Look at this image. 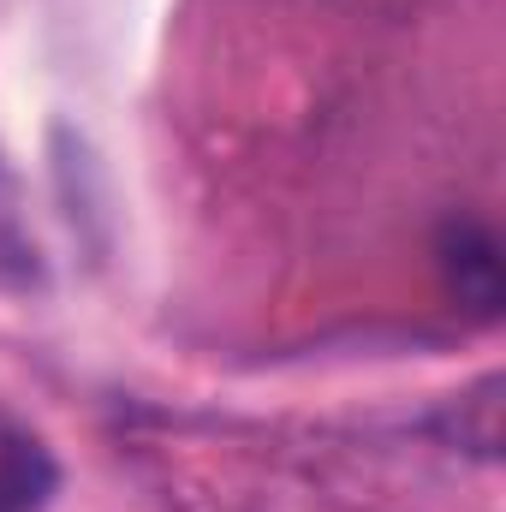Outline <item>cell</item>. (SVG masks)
Masks as SVG:
<instances>
[{
	"mask_svg": "<svg viewBox=\"0 0 506 512\" xmlns=\"http://www.w3.org/2000/svg\"><path fill=\"white\" fill-rule=\"evenodd\" d=\"M435 268H441V286L453 298V310H465L471 322H495L501 316V245L483 221L471 215H453L435 239Z\"/></svg>",
	"mask_w": 506,
	"mask_h": 512,
	"instance_id": "cell-1",
	"label": "cell"
},
{
	"mask_svg": "<svg viewBox=\"0 0 506 512\" xmlns=\"http://www.w3.org/2000/svg\"><path fill=\"white\" fill-rule=\"evenodd\" d=\"M54 483H60V465L42 447V435L0 411V512H42Z\"/></svg>",
	"mask_w": 506,
	"mask_h": 512,
	"instance_id": "cell-2",
	"label": "cell"
}]
</instances>
